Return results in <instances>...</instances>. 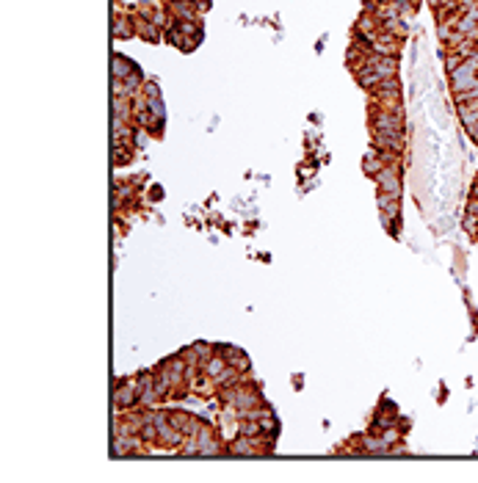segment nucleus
Listing matches in <instances>:
<instances>
[{"label":"nucleus","instance_id":"obj_1","mask_svg":"<svg viewBox=\"0 0 478 483\" xmlns=\"http://www.w3.org/2000/svg\"><path fill=\"white\" fill-rule=\"evenodd\" d=\"M376 180H379V185H381V191H385V193H393V196H398V193H401L398 174H395L393 169H381Z\"/></svg>","mask_w":478,"mask_h":483},{"label":"nucleus","instance_id":"obj_2","mask_svg":"<svg viewBox=\"0 0 478 483\" xmlns=\"http://www.w3.org/2000/svg\"><path fill=\"white\" fill-rule=\"evenodd\" d=\"M169 422L177 428V431H182V434H199V425L194 422V417L191 414H185V411H174L172 417H169Z\"/></svg>","mask_w":478,"mask_h":483},{"label":"nucleus","instance_id":"obj_3","mask_svg":"<svg viewBox=\"0 0 478 483\" xmlns=\"http://www.w3.org/2000/svg\"><path fill=\"white\" fill-rule=\"evenodd\" d=\"M197 442H199V456H216V453H218V445L213 442V437H210L208 428H199Z\"/></svg>","mask_w":478,"mask_h":483},{"label":"nucleus","instance_id":"obj_4","mask_svg":"<svg viewBox=\"0 0 478 483\" xmlns=\"http://www.w3.org/2000/svg\"><path fill=\"white\" fill-rule=\"evenodd\" d=\"M229 453H232V456H255V442L241 434V437L229 445Z\"/></svg>","mask_w":478,"mask_h":483},{"label":"nucleus","instance_id":"obj_5","mask_svg":"<svg viewBox=\"0 0 478 483\" xmlns=\"http://www.w3.org/2000/svg\"><path fill=\"white\" fill-rule=\"evenodd\" d=\"M459 116H462L464 127H467V130H473V127L478 125V102H475V105H464V108L459 111Z\"/></svg>","mask_w":478,"mask_h":483},{"label":"nucleus","instance_id":"obj_6","mask_svg":"<svg viewBox=\"0 0 478 483\" xmlns=\"http://www.w3.org/2000/svg\"><path fill=\"white\" fill-rule=\"evenodd\" d=\"M130 72H133V61L116 56V58H114V78H127Z\"/></svg>","mask_w":478,"mask_h":483},{"label":"nucleus","instance_id":"obj_7","mask_svg":"<svg viewBox=\"0 0 478 483\" xmlns=\"http://www.w3.org/2000/svg\"><path fill=\"white\" fill-rule=\"evenodd\" d=\"M205 370H208V375H221L224 370H227V364H224V359H210L208 364H205Z\"/></svg>","mask_w":478,"mask_h":483},{"label":"nucleus","instance_id":"obj_8","mask_svg":"<svg viewBox=\"0 0 478 483\" xmlns=\"http://www.w3.org/2000/svg\"><path fill=\"white\" fill-rule=\"evenodd\" d=\"M172 11H174V14H180V17H191V14H194L191 6L182 3V0H174V3H172Z\"/></svg>","mask_w":478,"mask_h":483},{"label":"nucleus","instance_id":"obj_9","mask_svg":"<svg viewBox=\"0 0 478 483\" xmlns=\"http://www.w3.org/2000/svg\"><path fill=\"white\" fill-rule=\"evenodd\" d=\"M365 172H370V174H379V172H381V163L376 160V155H373V152L368 155V163H365Z\"/></svg>","mask_w":478,"mask_h":483},{"label":"nucleus","instance_id":"obj_10","mask_svg":"<svg viewBox=\"0 0 478 483\" xmlns=\"http://www.w3.org/2000/svg\"><path fill=\"white\" fill-rule=\"evenodd\" d=\"M257 431H260V422H241V434L244 437H255Z\"/></svg>","mask_w":478,"mask_h":483},{"label":"nucleus","instance_id":"obj_11","mask_svg":"<svg viewBox=\"0 0 478 483\" xmlns=\"http://www.w3.org/2000/svg\"><path fill=\"white\" fill-rule=\"evenodd\" d=\"M114 33L116 36H130V25H127V20H116V25H114Z\"/></svg>","mask_w":478,"mask_h":483},{"label":"nucleus","instance_id":"obj_12","mask_svg":"<svg viewBox=\"0 0 478 483\" xmlns=\"http://www.w3.org/2000/svg\"><path fill=\"white\" fill-rule=\"evenodd\" d=\"M182 456H194V453H199V442L197 439H188V445H182Z\"/></svg>","mask_w":478,"mask_h":483},{"label":"nucleus","instance_id":"obj_13","mask_svg":"<svg viewBox=\"0 0 478 483\" xmlns=\"http://www.w3.org/2000/svg\"><path fill=\"white\" fill-rule=\"evenodd\" d=\"M135 146H141V149L147 146V135L144 133H135Z\"/></svg>","mask_w":478,"mask_h":483},{"label":"nucleus","instance_id":"obj_14","mask_svg":"<svg viewBox=\"0 0 478 483\" xmlns=\"http://www.w3.org/2000/svg\"><path fill=\"white\" fill-rule=\"evenodd\" d=\"M138 80H141L138 75H130V78L125 80V86H127V88H133V86H138Z\"/></svg>","mask_w":478,"mask_h":483},{"label":"nucleus","instance_id":"obj_15","mask_svg":"<svg viewBox=\"0 0 478 483\" xmlns=\"http://www.w3.org/2000/svg\"><path fill=\"white\" fill-rule=\"evenodd\" d=\"M114 160H116V163H127V152H125V149H122V152L116 149V157H114Z\"/></svg>","mask_w":478,"mask_h":483}]
</instances>
